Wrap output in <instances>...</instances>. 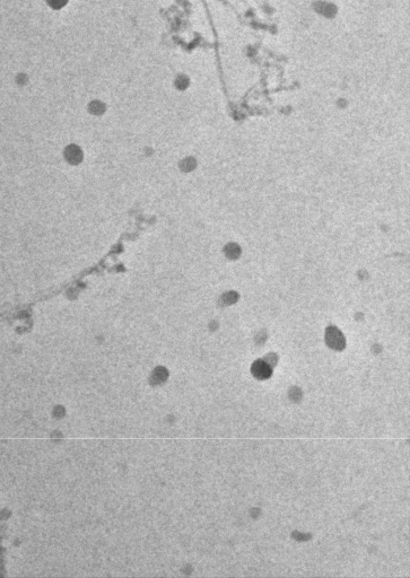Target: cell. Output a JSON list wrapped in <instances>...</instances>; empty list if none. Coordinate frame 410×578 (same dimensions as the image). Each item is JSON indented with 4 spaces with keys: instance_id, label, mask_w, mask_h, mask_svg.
Here are the masks:
<instances>
[{
    "instance_id": "obj_1",
    "label": "cell",
    "mask_w": 410,
    "mask_h": 578,
    "mask_svg": "<svg viewBox=\"0 0 410 578\" xmlns=\"http://www.w3.org/2000/svg\"><path fill=\"white\" fill-rule=\"evenodd\" d=\"M65 158L66 161L72 165H77L82 163L84 158V154L81 147L77 145H69L67 146L65 149Z\"/></svg>"
},
{
    "instance_id": "obj_2",
    "label": "cell",
    "mask_w": 410,
    "mask_h": 578,
    "mask_svg": "<svg viewBox=\"0 0 410 578\" xmlns=\"http://www.w3.org/2000/svg\"><path fill=\"white\" fill-rule=\"evenodd\" d=\"M252 374L256 376L257 379L265 380L271 375V368L268 366L265 362L258 360V362L254 363L252 366Z\"/></svg>"
},
{
    "instance_id": "obj_3",
    "label": "cell",
    "mask_w": 410,
    "mask_h": 578,
    "mask_svg": "<svg viewBox=\"0 0 410 578\" xmlns=\"http://www.w3.org/2000/svg\"><path fill=\"white\" fill-rule=\"evenodd\" d=\"M92 111H93L95 114H100V113L103 112V106L101 104H93V108H92Z\"/></svg>"
}]
</instances>
